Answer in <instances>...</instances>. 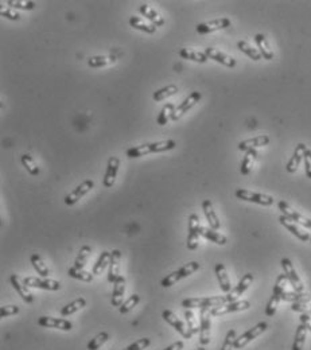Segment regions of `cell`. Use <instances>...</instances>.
<instances>
[{
    "label": "cell",
    "mask_w": 311,
    "mask_h": 350,
    "mask_svg": "<svg viewBox=\"0 0 311 350\" xmlns=\"http://www.w3.org/2000/svg\"><path fill=\"white\" fill-rule=\"evenodd\" d=\"M177 147V141L174 140H163L155 141V143H147V145L136 146L130 150H127L128 158H140V156L149 155V154H155V152L170 151Z\"/></svg>",
    "instance_id": "obj_1"
},
{
    "label": "cell",
    "mask_w": 311,
    "mask_h": 350,
    "mask_svg": "<svg viewBox=\"0 0 311 350\" xmlns=\"http://www.w3.org/2000/svg\"><path fill=\"white\" fill-rule=\"evenodd\" d=\"M229 303L228 296H205V298H189V299L182 300V307L186 310H193V308H214V307L224 306Z\"/></svg>",
    "instance_id": "obj_2"
},
{
    "label": "cell",
    "mask_w": 311,
    "mask_h": 350,
    "mask_svg": "<svg viewBox=\"0 0 311 350\" xmlns=\"http://www.w3.org/2000/svg\"><path fill=\"white\" fill-rule=\"evenodd\" d=\"M287 282H288V280H287L286 275L284 274L279 275L278 279H276V283H275V285H274V291H272L271 299L268 300L267 307H265V314H267L268 317H274V315H275L276 308H278V306H279V302L282 300L283 293L286 291Z\"/></svg>",
    "instance_id": "obj_3"
},
{
    "label": "cell",
    "mask_w": 311,
    "mask_h": 350,
    "mask_svg": "<svg viewBox=\"0 0 311 350\" xmlns=\"http://www.w3.org/2000/svg\"><path fill=\"white\" fill-rule=\"evenodd\" d=\"M198 270L199 264L197 263V261H190V263H188L186 265L179 268L178 271H174L171 272L170 275H167L166 278L162 280V287H164V289L171 287V285H174L177 282L182 280V279L188 278V276L193 275L196 271H198Z\"/></svg>",
    "instance_id": "obj_4"
},
{
    "label": "cell",
    "mask_w": 311,
    "mask_h": 350,
    "mask_svg": "<svg viewBox=\"0 0 311 350\" xmlns=\"http://www.w3.org/2000/svg\"><path fill=\"white\" fill-rule=\"evenodd\" d=\"M236 197L246 202H254L257 205L263 206H271L274 205V197L268 194H261V193H255L251 190H245V189H237L236 190Z\"/></svg>",
    "instance_id": "obj_5"
},
{
    "label": "cell",
    "mask_w": 311,
    "mask_h": 350,
    "mask_svg": "<svg viewBox=\"0 0 311 350\" xmlns=\"http://www.w3.org/2000/svg\"><path fill=\"white\" fill-rule=\"evenodd\" d=\"M212 308H201L199 310V343L208 345L210 342V332H212Z\"/></svg>",
    "instance_id": "obj_6"
},
{
    "label": "cell",
    "mask_w": 311,
    "mask_h": 350,
    "mask_svg": "<svg viewBox=\"0 0 311 350\" xmlns=\"http://www.w3.org/2000/svg\"><path fill=\"white\" fill-rule=\"evenodd\" d=\"M201 224H199V218L197 214H190L189 216V235H188V246L189 251H196L199 242V236H201Z\"/></svg>",
    "instance_id": "obj_7"
},
{
    "label": "cell",
    "mask_w": 311,
    "mask_h": 350,
    "mask_svg": "<svg viewBox=\"0 0 311 350\" xmlns=\"http://www.w3.org/2000/svg\"><path fill=\"white\" fill-rule=\"evenodd\" d=\"M268 328L267 322H259L256 326H254L250 330H246L244 334H241L240 337H237L235 342V349H242L244 346H246L248 343L252 342L255 338H257L259 336H261L263 333Z\"/></svg>",
    "instance_id": "obj_8"
},
{
    "label": "cell",
    "mask_w": 311,
    "mask_h": 350,
    "mask_svg": "<svg viewBox=\"0 0 311 350\" xmlns=\"http://www.w3.org/2000/svg\"><path fill=\"white\" fill-rule=\"evenodd\" d=\"M278 208H279V210L282 212L283 216L287 217L288 220L294 221L295 224L302 225V227L306 228V229H310L311 228L310 218H307V217H304V216H302L300 213H298L297 210H294L293 208H291V206H289L288 203L286 202V201H279Z\"/></svg>",
    "instance_id": "obj_9"
},
{
    "label": "cell",
    "mask_w": 311,
    "mask_h": 350,
    "mask_svg": "<svg viewBox=\"0 0 311 350\" xmlns=\"http://www.w3.org/2000/svg\"><path fill=\"white\" fill-rule=\"evenodd\" d=\"M282 267L283 271H284V275H286L287 280H288L289 284L293 285L294 291H297V293H303L304 285L303 283H302V280H300L298 272L295 271V267H294V264L291 263V260L287 259V257L282 259Z\"/></svg>",
    "instance_id": "obj_10"
},
{
    "label": "cell",
    "mask_w": 311,
    "mask_h": 350,
    "mask_svg": "<svg viewBox=\"0 0 311 350\" xmlns=\"http://www.w3.org/2000/svg\"><path fill=\"white\" fill-rule=\"evenodd\" d=\"M251 307V303L248 300H236V302H232V303H226L224 306L214 307L210 310L212 313V317H218V315H225L231 314V313H239V311L248 310Z\"/></svg>",
    "instance_id": "obj_11"
},
{
    "label": "cell",
    "mask_w": 311,
    "mask_h": 350,
    "mask_svg": "<svg viewBox=\"0 0 311 350\" xmlns=\"http://www.w3.org/2000/svg\"><path fill=\"white\" fill-rule=\"evenodd\" d=\"M23 282L27 287H34V289H40V290H47V291H58L61 289V283L57 282V280H53V279H40V278H34V276H27V278L23 279Z\"/></svg>",
    "instance_id": "obj_12"
},
{
    "label": "cell",
    "mask_w": 311,
    "mask_h": 350,
    "mask_svg": "<svg viewBox=\"0 0 311 350\" xmlns=\"http://www.w3.org/2000/svg\"><path fill=\"white\" fill-rule=\"evenodd\" d=\"M228 27H231V19L220 18L214 19V20H210V22L199 23V25H197L196 30L198 34L205 35V34L214 33V31H218V30L228 29Z\"/></svg>",
    "instance_id": "obj_13"
},
{
    "label": "cell",
    "mask_w": 311,
    "mask_h": 350,
    "mask_svg": "<svg viewBox=\"0 0 311 350\" xmlns=\"http://www.w3.org/2000/svg\"><path fill=\"white\" fill-rule=\"evenodd\" d=\"M162 318L164 319V321L169 323L170 326H173L175 330H177L179 334H181L183 338H186V339H189V338H192L193 337V334H192V332L189 330V327L186 325H184L183 322L179 319V318L177 317V315L174 314L173 311L171 310H164L162 313Z\"/></svg>",
    "instance_id": "obj_14"
},
{
    "label": "cell",
    "mask_w": 311,
    "mask_h": 350,
    "mask_svg": "<svg viewBox=\"0 0 311 350\" xmlns=\"http://www.w3.org/2000/svg\"><path fill=\"white\" fill-rule=\"evenodd\" d=\"M93 188H94V182L92 181V179H87V181H84L82 183L78 184V186H77L72 193H69V194L66 195L65 203L69 206L74 205V203H77L81 198H82L84 195H87L88 193L91 192Z\"/></svg>",
    "instance_id": "obj_15"
},
{
    "label": "cell",
    "mask_w": 311,
    "mask_h": 350,
    "mask_svg": "<svg viewBox=\"0 0 311 350\" xmlns=\"http://www.w3.org/2000/svg\"><path fill=\"white\" fill-rule=\"evenodd\" d=\"M38 325L47 328H58L64 332H70L73 328V323L64 318H53V317H40L38 319Z\"/></svg>",
    "instance_id": "obj_16"
},
{
    "label": "cell",
    "mask_w": 311,
    "mask_h": 350,
    "mask_svg": "<svg viewBox=\"0 0 311 350\" xmlns=\"http://www.w3.org/2000/svg\"><path fill=\"white\" fill-rule=\"evenodd\" d=\"M199 100H201V93H199V92H193L190 96H188V98H184L183 101L175 108V112H174L173 119L171 120H175V121H177V120L181 119L182 116L188 112V111H190Z\"/></svg>",
    "instance_id": "obj_17"
},
{
    "label": "cell",
    "mask_w": 311,
    "mask_h": 350,
    "mask_svg": "<svg viewBox=\"0 0 311 350\" xmlns=\"http://www.w3.org/2000/svg\"><path fill=\"white\" fill-rule=\"evenodd\" d=\"M205 54H206L208 58L218 62L221 65L226 66V68H235L236 64H237L235 58L231 57V55L228 54H225V53L217 50V49H214V47H206V49H205Z\"/></svg>",
    "instance_id": "obj_18"
},
{
    "label": "cell",
    "mask_w": 311,
    "mask_h": 350,
    "mask_svg": "<svg viewBox=\"0 0 311 350\" xmlns=\"http://www.w3.org/2000/svg\"><path fill=\"white\" fill-rule=\"evenodd\" d=\"M252 282H254V275L252 274L244 275V276L241 278V280L239 282V284L236 285L235 289L232 290L231 293L226 294V296H228V299H229V303L236 302V300L239 299L240 296L245 293L246 290L250 289V285L252 284Z\"/></svg>",
    "instance_id": "obj_19"
},
{
    "label": "cell",
    "mask_w": 311,
    "mask_h": 350,
    "mask_svg": "<svg viewBox=\"0 0 311 350\" xmlns=\"http://www.w3.org/2000/svg\"><path fill=\"white\" fill-rule=\"evenodd\" d=\"M279 221H280V224H282L283 227L286 228L287 231H289L295 237L299 238L300 241H308V240H311V236L308 235V232H306L304 229L299 228V225L295 224L294 221L288 220V218L283 216V214L279 217Z\"/></svg>",
    "instance_id": "obj_20"
},
{
    "label": "cell",
    "mask_w": 311,
    "mask_h": 350,
    "mask_svg": "<svg viewBox=\"0 0 311 350\" xmlns=\"http://www.w3.org/2000/svg\"><path fill=\"white\" fill-rule=\"evenodd\" d=\"M120 167V159L117 156H111L108 160V166H107V173L104 175V183L105 188H112L115 184L116 175H117V170Z\"/></svg>",
    "instance_id": "obj_21"
},
{
    "label": "cell",
    "mask_w": 311,
    "mask_h": 350,
    "mask_svg": "<svg viewBox=\"0 0 311 350\" xmlns=\"http://www.w3.org/2000/svg\"><path fill=\"white\" fill-rule=\"evenodd\" d=\"M10 282H11L12 287L16 290V293L19 294V296H20L23 300H25L26 303H33L34 302L33 294L30 293L29 287L25 284V282H23L22 279L19 278L18 275H11V278H10Z\"/></svg>",
    "instance_id": "obj_22"
},
{
    "label": "cell",
    "mask_w": 311,
    "mask_h": 350,
    "mask_svg": "<svg viewBox=\"0 0 311 350\" xmlns=\"http://www.w3.org/2000/svg\"><path fill=\"white\" fill-rule=\"evenodd\" d=\"M124 294H126V278L120 275L117 280L113 283L112 293V306L120 307L124 303Z\"/></svg>",
    "instance_id": "obj_23"
},
{
    "label": "cell",
    "mask_w": 311,
    "mask_h": 350,
    "mask_svg": "<svg viewBox=\"0 0 311 350\" xmlns=\"http://www.w3.org/2000/svg\"><path fill=\"white\" fill-rule=\"evenodd\" d=\"M269 143V136L268 135H260V136L246 139L239 143L240 151H250V150H256L257 147H264Z\"/></svg>",
    "instance_id": "obj_24"
},
{
    "label": "cell",
    "mask_w": 311,
    "mask_h": 350,
    "mask_svg": "<svg viewBox=\"0 0 311 350\" xmlns=\"http://www.w3.org/2000/svg\"><path fill=\"white\" fill-rule=\"evenodd\" d=\"M307 150V147H306V145H303V143H299V145L295 147V151H294L293 156H291V159L288 160V163H287V171L288 173H295L298 169H299L300 166V162L303 160V156H304V151Z\"/></svg>",
    "instance_id": "obj_25"
},
{
    "label": "cell",
    "mask_w": 311,
    "mask_h": 350,
    "mask_svg": "<svg viewBox=\"0 0 311 350\" xmlns=\"http://www.w3.org/2000/svg\"><path fill=\"white\" fill-rule=\"evenodd\" d=\"M112 257H111V263H109V272H108V282L115 283L117 278L120 276V259H121V252L119 249L112 251Z\"/></svg>",
    "instance_id": "obj_26"
},
{
    "label": "cell",
    "mask_w": 311,
    "mask_h": 350,
    "mask_svg": "<svg viewBox=\"0 0 311 350\" xmlns=\"http://www.w3.org/2000/svg\"><path fill=\"white\" fill-rule=\"evenodd\" d=\"M202 210H203V213H205V217H206L208 222H209V227L212 228V229H214V231H218V229L221 228V222H220V220H218L216 212H214L212 201L205 199V201L202 202Z\"/></svg>",
    "instance_id": "obj_27"
},
{
    "label": "cell",
    "mask_w": 311,
    "mask_h": 350,
    "mask_svg": "<svg viewBox=\"0 0 311 350\" xmlns=\"http://www.w3.org/2000/svg\"><path fill=\"white\" fill-rule=\"evenodd\" d=\"M255 42H256L257 49L260 51L261 57L267 59V61H271L272 58H274V51H272L271 46L268 44L267 36L264 34H256L255 35Z\"/></svg>",
    "instance_id": "obj_28"
},
{
    "label": "cell",
    "mask_w": 311,
    "mask_h": 350,
    "mask_svg": "<svg viewBox=\"0 0 311 350\" xmlns=\"http://www.w3.org/2000/svg\"><path fill=\"white\" fill-rule=\"evenodd\" d=\"M139 12H140L144 18L149 19L150 22L154 26H156V27H159V26H162L163 23H164L163 16H160L159 12H156L154 8L150 7L149 4H141L140 7H139Z\"/></svg>",
    "instance_id": "obj_29"
},
{
    "label": "cell",
    "mask_w": 311,
    "mask_h": 350,
    "mask_svg": "<svg viewBox=\"0 0 311 350\" xmlns=\"http://www.w3.org/2000/svg\"><path fill=\"white\" fill-rule=\"evenodd\" d=\"M214 271H216V275H217V279H218V283H220V287L221 290L224 291V293L229 294L232 291V287H231V280H229V276H228V272H226V268H225L224 264H216V267H214Z\"/></svg>",
    "instance_id": "obj_30"
},
{
    "label": "cell",
    "mask_w": 311,
    "mask_h": 350,
    "mask_svg": "<svg viewBox=\"0 0 311 350\" xmlns=\"http://www.w3.org/2000/svg\"><path fill=\"white\" fill-rule=\"evenodd\" d=\"M257 158V151L256 150H250V151L245 152V155L242 158L241 166H240V171H241L242 175H248L251 173V170L254 167V163Z\"/></svg>",
    "instance_id": "obj_31"
},
{
    "label": "cell",
    "mask_w": 311,
    "mask_h": 350,
    "mask_svg": "<svg viewBox=\"0 0 311 350\" xmlns=\"http://www.w3.org/2000/svg\"><path fill=\"white\" fill-rule=\"evenodd\" d=\"M201 236H203L205 238L210 240L212 242H216L218 245H225L226 244V237L224 235H221L220 232L214 231L212 228H203L201 229Z\"/></svg>",
    "instance_id": "obj_32"
},
{
    "label": "cell",
    "mask_w": 311,
    "mask_h": 350,
    "mask_svg": "<svg viewBox=\"0 0 311 350\" xmlns=\"http://www.w3.org/2000/svg\"><path fill=\"white\" fill-rule=\"evenodd\" d=\"M130 25L131 27L140 30V31H144L147 34H154L156 31V26H154L152 23L144 22V19L139 18V16H131Z\"/></svg>",
    "instance_id": "obj_33"
},
{
    "label": "cell",
    "mask_w": 311,
    "mask_h": 350,
    "mask_svg": "<svg viewBox=\"0 0 311 350\" xmlns=\"http://www.w3.org/2000/svg\"><path fill=\"white\" fill-rule=\"evenodd\" d=\"M282 300H287V302H293V303H306V302H311L310 294L304 293H297V291H284L282 295Z\"/></svg>",
    "instance_id": "obj_34"
},
{
    "label": "cell",
    "mask_w": 311,
    "mask_h": 350,
    "mask_svg": "<svg viewBox=\"0 0 311 350\" xmlns=\"http://www.w3.org/2000/svg\"><path fill=\"white\" fill-rule=\"evenodd\" d=\"M179 55H181L183 59H190V61L198 62V64H205V62L209 59L205 53L192 50V49H181V51H179Z\"/></svg>",
    "instance_id": "obj_35"
},
{
    "label": "cell",
    "mask_w": 311,
    "mask_h": 350,
    "mask_svg": "<svg viewBox=\"0 0 311 350\" xmlns=\"http://www.w3.org/2000/svg\"><path fill=\"white\" fill-rule=\"evenodd\" d=\"M116 62V57L113 55H96L88 59V65L91 68H102V66L112 65Z\"/></svg>",
    "instance_id": "obj_36"
},
{
    "label": "cell",
    "mask_w": 311,
    "mask_h": 350,
    "mask_svg": "<svg viewBox=\"0 0 311 350\" xmlns=\"http://www.w3.org/2000/svg\"><path fill=\"white\" fill-rule=\"evenodd\" d=\"M237 47H239L240 51H242L244 54L248 55V57H250L251 59H254V61H260L261 58H263L260 54V51L251 46L246 40H239V42H237Z\"/></svg>",
    "instance_id": "obj_37"
},
{
    "label": "cell",
    "mask_w": 311,
    "mask_h": 350,
    "mask_svg": "<svg viewBox=\"0 0 311 350\" xmlns=\"http://www.w3.org/2000/svg\"><path fill=\"white\" fill-rule=\"evenodd\" d=\"M174 112H175V105L171 104V102L166 104L162 108L159 115H158L156 123L159 124V126H166V124H169L170 119H173Z\"/></svg>",
    "instance_id": "obj_38"
},
{
    "label": "cell",
    "mask_w": 311,
    "mask_h": 350,
    "mask_svg": "<svg viewBox=\"0 0 311 350\" xmlns=\"http://www.w3.org/2000/svg\"><path fill=\"white\" fill-rule=\"evenodd\" d=\"M111 257H112V253L104 251V252L100 255V257H98L97 263L94 264L93 272H92V274L93 275H101L102 272H104L105 268L109 267V263H111Z\"/></svg>",
    "instance_id": "obj_39"
},
{
    "label": "cell",
    "mask_w": 311,
    "mask_h": 350,
    "mask_svg": "<svg viewBox=\"0 0 311 350\" xmlns=\"http://www.w3.org/2000/svg\"><path fill=\"white\" fill-rule=\"evenodd\" d=\"M85 304H87V300L84 299V298H78V299L73 300L72 303L66 304L65 307H62L61 315L62 317H69V315L74 314V313H77L78 310L84 308Z\"/></svg>",
    "instance_id": "obj_40"
},
{
    "label": "cell",
    "mask_w": 311,
    "mask_h": 350,
    "mask_svg": "<svg viewBox=\"0 0 311 350\" xmlns=\"http://www.w3.org/2000/svg\"><path fill=\"white\" fill-rule=\"evenodd\" d=\"M30 260H31V264H33L34 270H35L42 278H47V276L50 275V271H49V268H47V265L45 264V261L40 259V256H38L36 253H33L31 257H30Z\"/></svg>",
    "instance_id": "obj_41"
},
{
    "label": "cell",
    "mask_w": 311,
    "mask_h": 350,
    "mask_svg": "<svg viewBox=\"0 0 311 350\" xmlns=\"http://www.w3.org/2000/svg\"><path fill=\"white\" fill-rule=\"evenodd\" d=\"M306 336H307V328L306 326L299 325L295 332V338H294L293 350H302L304 346V341H306Z\"/></svg>",
    "instance_id": "obj_42"
},
{
    "label": "cell",
    "mask_w": 311,
    "mask_h": 350,
    "mask_svg": "<svg viewBox=\"0 0 311 350\" xmlns=\"http://www.w3.org/2000/svg\"><path fill=\"white\" fill-rule=\"evenodd\" d=\"M177 92L178 88L175 87V85H167V87L162 88L159 91H156L155 93H154V96H152V98H154L156 102H159L163 101V100H166V98L171 97L174 94H177Z\"/></svg>",
    "instance_id": "obj_43"
},
{
    "label": "cell",
    "mask_w": 311,
    "mask_h": 350,
    "mask_svg": "<svg viewBox=\"0 0 311 350\" xmlns=\"http://www.w3.org/2000/svg\"><path fill=\"white\" fill-rule=\"evenodd\" d=\"M2 4H7L10 8L14 10H34L35 3L29 2V0H7V2H2Z\"/></svg>",
    "instance_id": "obj_44"
},
{
    "label": "cell",
    "mask_w": 311,
    "mask_h": 350,
    "mask_svg": "<svg viewBox=\"0 0 311 350\" xmlns=\"http://www.w3.org/2000/svg\"><path fill=\"white\" fill-rule=\"evenodd\" d=\"M91 253H92L91 246H88V245L81 246L80 252H78V255H77L76 261H74V267L78 268V270H82L84 265L87 264L89 256H91Z\"/></svg>",
    "instance_id": "obj_45"
},
{
    "label": "cell",
    "mask_w": 311,
    "mask_h": 350,
    "mask_svg": "<svg viewBox=\"0 0 311 350\" xmlns=\"http://www.w3.org/2000/svg\"><path fill=\"white\" fill-rule=\"evenodd\" d=\"M68 274H69V276H72L73 279H77V280H81V282L89 283L93 280V274H91V272L88 271H84V270H78V268L76 267L69 268Z\"/></svg>",
    "instance_id": "obj_46"
},
{
    "label": "cell",
    "mask_w": 311,
    "mask_h": 350,
    "mask_svg": "<svg viewBox=\"0 0 311 350\" xmlns=\"http://www.w3.org/2000/svg\"><path fill=\"white\" fill-rule=\"evenodd\" d=\"M109 339V334L107 332L98 333L97 336L91 339V342L88 343V350H98Z\"/></svg>",
    "instance_id": "obj_47"
},
{
    "label": "cell",
    "mask_w": 311,
    "mask_h": 350,
    "mask_svg": "<svg viewBox=\"0 0 311 350\" xmlns=\"http://www.w3.org/2000/svg\"><path fill=\"white\" fill-rule=\"evenodd\" d=\"M139 302H140V296L136 295V294L131 295L130 298H128V299L119 307L120 314H128V313H130V311L132 310L134 307L138 306Z\"/></svg>",
    "instance_id": "obj_48"
},
{
    "label": "cell",
    "mask_w": 311,
    "mask_h": 350,
    "mask_svg": "<svg viewBox=\"0 0 311 350\" xmlns=\"http://www.w3.org/2000/svg\"><path fill=\"white\" fill-rule=\"evenodd\" d=\"M20 160H22V164L26 167V170H27L31 175H38V174H39V169H38V166H36L35 162H34L33 158H31L29 154L22 155Z\"/></svg>",
    "instance_id": "obj_49"
},
{
    "label": "cell",
    "mask_w": 311,
    "mask_h": 350,
    "mask_svg": "<svg viewBox=\"0 0 311 350\" xmlns=\"http://www.w3.org/2000/svg\"><path fill=\"white\" fill-rule=\"evenodd\" d=\"M184 318H186V322H188L189 330L192 332V334H197L199 332L198 325H197L196 317H194V313L192 310L184 311Z\"/></svg>",
    "instance_id": "obj_50"
},
{
    "label": "cell",
    "mask_w": 311,
    "mask_h": 350,
    "mask_svg": "<svg viewBox=\"0 0 311 350\" xmlns=\"http://www.w3.org/2000/svg\"><path fill=\"white\" fill-rule=\"evenodd\" d=\"M236 339H237V336H236V330H229L228 334H226V337H225L224 339V343H222V346H221V350H233L235 349V342Z\"/></svg>",
    "instance_id": "obj_51"
},
{
    "label": "cell",
    "mask_w": 311,
    "mask_h": 350,
    "mask_svg": "<svg viewBox=\"0 0 311 350\" xmlns=\"http://www.w3.org/2000/svg\"><path fill=\"white\" fill-rule=\"evenodd\" d=\"M151 345V339L150 338H141L136 342H134L132 345H130L128 347H126L124 350H144Z\"/></svg>",
    "instance_id": "obj_52"
},
{
    "label": "cell",
    "mask_w": 311,
    "mask_h": 350,
    "mask_svg": "<svg viewBox=\"0 0 311 350\" xmlns=\"http://www.w3.org/2000/svg\"><path fill=\"white\" fill-rule=\"evenodd\" d=\"M0 15H2L3 18L10 19V20H19V19H20V15L15 11L14 8H10V7L0 8Z\"/></svg>",
    "instance_id": "obj_53"
},
{
    "label": "cell",
    "mask_w": 311,
    "mask_h": 350,
    "mask_svg": "<svg viewBox=\"0 0 311 350\" xmlns=\"http://www.w3.org/2000/svg\"><path fill=\"white\" fill-rule=\"evenodd\" d=\"M19 313L18 306H3L0 307V318H7L11 315H16Z\"/></svg>",
    "instance_id": "obj_54"
},
{
    "label": "cell",
    "mask_w": 311,
    "mask_h": 350,
    "mask_svg": "<svg viewBox=\"0 0 311 350\" xmlns=\"http://www.w3.org/2000/svg\"><path fill=\"white\" fill-rule=\"evenodd\" d=\"M291 310L302 313V314L311 315V303L310 302H306V303H293Z\"/></svg>",
    "instance_id": "obj_55"
},
{
    "label": "cell",
    "mask_w": 311,
    "mask_h": 350,
    "mask_svg": "<svg viewBox=\"0 0 311 350\" xmlns=\"http://www.w3.org/2000/svg\"><path fill=\"white\" fill-rule=\"evenodd\" d=\"M303 162H304V171H306V175L307 178L311 179V150L307 148L304 151V156H303Z\"/></svg>",
    "instance_id": "obj_56"
},
{
    "label": "cell",
    "mask_w": 311,
    "mask_h": 350,
    "mask_svg": "<svg viewBox=\"0 0 311 350\" xmlns=\"http://www.w3.org/2000/svg\"><path fill=\"white\" fill-rule=\"evenodd\" d=\"M300 325L306 326L308 332H311V315L308 314H300Z\"/></svg>",
    "instance_id": "obj_57"
},
{
    "label": "cell",
    "mask_w": 311,
    "mask_h": 350,
    "mask_svg": "<svg viewBox=\"0 0 311 350\" xmlns=\"http://www.w3.org/2000/svg\"><path fill=\"white\" fill-rule=\"evenodd\" d=\"M184 346V343L182 342V341H177L175 343H173V345H170V346H167L166 349L163 350H182Z\"/></svg>",
    "instance_id": "obj_58"
},
{
    "label": "cell",
    "mask_w": 311,
    "mask_h": 350,
    "mask_svg": "<svg viewBox=\"0 0 311 350\" xmlns=\"http://www.w3.org/2000/svg\"><path fill=\"white\" fill-rule=\"evenodd\" d=\"M194 350H206L205 347H197V349H194Z\"/></svg>",
    "instance_id": "obj_59"
},
{
    "label": "cell",
    "mask_w": 311,
    "mask_h": 350,
    "mask_svg": "<svg viewBox=\"0 0 311 350\" xmlns=\"http://www.w3.org/2000/svg\"><path fill=\"white\" fill-rule=\"evenodd\" d=\"M310 241H311V240H310Z\"/></svg>",
    "instance_id": "obj_60"
}]
</instances>
